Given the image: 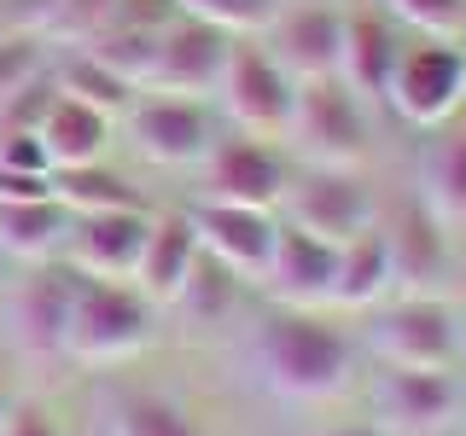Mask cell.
<instances>
[{"label": "cell", "mask_w": 466, "mask_h": 436, "mask_svg": "<svg viewBox=\"0 0 466 436\" xmlns=\"http://www.w3.org/2000/svg\"><path fill=\"white\" fill-rule=\"evenodd\" d=\"M257 378L286 401H332L344 396L356 349L339 326H327L315 309H280L257 326L251 338Z\"/></svg>", "instance_id": "6da1fadb"}, {"label": "cell", "mask_w": 466, "mask_h": 436, "mask_svg": "<svg viewBox=\"0 0 466 436\" xmlns=\"http://www.w3.org/2000/svg\"><path fill=\"white\" fill-rule=\"evenodd\" d=\"M152 343V302L135 285L116 280H76V302H70V332L65 355L82 367H116V361L140 355Z\"/></svg>", "instance_id": "7a4b0ae2"}, {"label": "cell", "mask_w": 466, "mask_h": 436, "mask_svg": "<svg viewBox=\"0 0 466 436\" xmlns=\"http://www.w3.org/2000/svg\"><path fill=\"white\" fill-rule=\"evenodd\" d=\"M286 140L298 145L315 169H350V174L368 164V152H373L368 111H361V99L350 94L339 76L332 82H298Z\"/></svg>", "instance_id": "3957f363"}, {"label": "cell", "mask_w": 466, "mask_h": 436, "mask_svg": "<svg viewBox=\"0 0 466 436\" xmlns=\"http://www.w3.org/2000/svg\"><path fill=\"white\" fill-rule=\"evenodd\" d=\"M286 227L309 233L320 244H344L361 239L368 227H379L373 215V193L356 181L350 169H309L303 181H286Z\"/></svg>", "instance_id": "277c9868"}, {"label": "cell", "mask_w": 466, "mask_h": 436, "mask_svg": "<svg viewBox=\"0 0 466 436\" xmlns=\"http://www.w3.org/2000/svg\"><path fill=\"white\" fill-rule=\"evenodd\" d=\"M390 105H397L414 128H437L461 111L466 99V53L455 41H431L420 35V47L397 53V70H390Z\"/></svg>", "instance_id": "5b68a950"}, {"label": "cell", "mask_w": 466, "mask_h": 436, "mask_svg": "<svg viewBox=\"0 0 466 436\" xmlns=\"http://www.w3.org/2000/svg\"><path fill=\"white\" fill-rule=\"evenodd\" d=\"M373 349L385 367H420V372H449L455 361V314L443 297H402L373 320Z\"/></svg>", "instance_id": "8992f818"}, {"label": "cell", "mask_w": 466, "mask_h": 436, "mask_svg": "<svg viewBox=\"0 0 466 436\" xmlns=\"http://www.w3.org/2000/svg\"><path fill=\"white\" fill-rule=\"evenodd\" d=\"M216 94H222V111L251 140H274V134H286V123H291V94H298V82H291L262 47H233Z\"/></svg>", "instance_id": "52a82bcc"}, {"label": "cell", "mask_w": 466, "mask_h": 436, "mask_svg": "<svg viewBox=\"0 0 466 436\" xmlns=\"http://www.w3.org/2000/svg\"><path fill=\"white\" fill-rule=\"evenodd\" d=\"M128 140L146 164L157 169H193L210 157V111L198 99H175V94H152L128 105Z\"/></svg>", "instance_id": "ba28073f"}, {"label": "cell", "mask_w": 466, "mask_h": 436, "mask_svg": "<svg viewBox=\"0 0 466 436\" xmlns=\"http://www.w3.org/2000/svg\"><path fill=\"white\" fill-rule=\"evenodd\" d=\"M379 239H385V256H390V285H397L402 297H437V285L455 268V251H449V233L426 203L408 198L402 210L379 227Z\"/></svg>", "instance_id": "9c48e42d"}, {"label": "cell", "mask_w": 466, "mask_h": 436, "mask_svg": "<svg viewBox=\"0 0 466 436\" xmlns=\"http://www.w3.org/2000/svg\"><path fill=\"white\" fill-rule=\"evenodd\" d=\"M76 280L82 273L70 262H35L29 280L12 297V338L24 355L53 361L65 355V332H70V302H76Z\"/></svg>", "instance_id": "30bf717a"}, {"label": "cell", "mask_w": 466, "mask_h": 436, "mask_svg": "<svg viewBox=\"0 0 466 436\" xmlns=\"http://www.w3.org/2000/svg\"><path fill=\"white\" fill-rule=\"evenodd\" d=\"M461 396L466 390L449 372H420V367H390L379 378L373 401L385 419V436H437L461 419Z\"/></svg>", "instance_id": "8fae6325"}, {"label": "cell", "mask_w": 466, "mask_h": 436, "mask_svg": "<svg viewBox=\"0 0 466 436\" xmlns=\"http://www.w3.org/2000/svg\"><path fill=\"white\" fill-rule=\"evenodd\" d=\"M228 53H233V35L198 24V18H181V24H164V41H157V64H152V94H175V99H198V94H216L222 87V70H228Z\"/></svg>", "instance_id": "7c38bea8"}, {"label": "cell", "mask_w": 466, "mask_h": 436, "mask_svg": "<svg viewBox=\"0 0 466 436\" xmlns=\"http://www.w3.org/2000/svg\"><path fill=\"white\" fill-rule=\"evenodd\" d=\"M286 198V164L262 140H216L204 157V203L274 210Z\"/></svg>", "instance_id": "4fadbf2b"}, {"label": "cell", "mask_w": 466, "mask_h": 436, "mask_svg": "<svg viewBox=\"0 0 466 436\" xmlns=\"http://www.w3.org/2000/svg\"><path fill=\"white\" fill-rule=\"evenodd\" d=\"M146 233H152V215L146 210H106V215H76L65 239L70 268L87 273V280H135Z\"/></svg>", "instance_id": "5bb4252c"}, {"label": "cell", "mask_w": 466, "mask_h": 436, "mask_svg": "<svg viewBox=\"0 0 466 436\" xmlns=\"http://www.w3.org/2000/svg\"><path fill=\"white\" fill-rule=\"evenodd\" d=\"M262 285L280 297V309H327L339 297V244H320L298 227L274 233Z\"/></svg>", "instance_id": "9a60e30c"}, {"label": "cell", "mask_w": 466, "mask_h": 436, "mask_svg": "<svg viewBox=\"0 0 466 436\" xmlns=\"http://www.w3.org/2000/svg\"><path fill=\"white\" fill-rule=\"evenodd\" d=\"M193 233H198V251L216 256L233 280H262L274 251V222L268 210H239V203H198L193 210Z\"/></svg>", "instance_id": "2e32d148"}, {"label": "cell", "mask_w": 466, "mask_h": 436, "mask_svg": "<svg viewBox=\"0 0 466 436\" xmlns=\"http://www.w3.org/2000/svg\"><path fill=\"white\" fill-rule=\"evenodd\" d=\"M344 53V12L332 6H298L274 24V64L291 82H332Z\"/></svg>", "instance_id": "e0dca14e"}, {"label": "cell", "mask_w": 466, "mask_h": 436, "mask_svg": "<svg viewBox=\"0 0 466 436\" xmlns=\"http://www.w3.org/2000/svg\"><path fill=\"white\" fill-rule=\"evenodd\" d=\"M198 256L204 251H198L193 215H164V222H152L146 251H140V268H135V291L152 302V309H157V302H175Z\"/></svg>", "instance_id": "ac0fdd59"}, {"label": "cell", "mask_w": 466, "mask_h": 436, "mask_svg": "<svg viewBox=\"0 0 466 436\" xmlns=\"http://www.w3.org/2000/svg\"><path fill=\"white\" fill-rule=\"evenodd\" d=\"M397 35L373 12H344V53H339V82L356 99H385L390 70H397Z\"/></svg>", "instance_id": "d6986e66"}, {"label": "cell", "mask_w": 466, "mask_h": 436, "mask_svg": "<svg viewBox=\"0 0 466 436\" xmlns=\"http://www.w3.org/2000/svg\"><path fill=\"white\" fill-rule=\"evenodd\" d=\"M35 134H41V145H47L53 169H82V164H99V157H106L111 116L94 111V105H82V99H65V94H58L53 111L41 116Z\"/></svg>", "instance_id": "ffe728a7"}, {"label": "cell", "mask_w": 466, "mask_h": 436, "mask_svg": "<svg viewBox=\"0 0 466 436\" xmlns=\"http://www.w3.org/2000/svg\"><path fill=\"white\" fill-rule=\"evenodd\" d=\"M70 222L76 215L65 210L58 198H41V203H0V256L12 262H53L70 239Z\"/></svg>", "instance_id": "44dd1931"}, {"label": "cell", "mask_w": 466, "mask_h": 436, "mask_svg": "<svg viewBox=\"0 0 466 436\" xmlns=\"http://www.w3.org/2000/svg\"><path fill=\"white\" fill-rule=\"evenodd\" d=\"M157 41H164V24H135V18H116L106 24L94 41H82V53L94 64H106L116 82L128 87H146L152 82V64H157Z\"/></svg>", "instance_id": "7402d4cb"}, {"label": "cell", "mask_w": 466, "mask_h": 436, "mask_svg": "<svg viewBox=\"0 0 466 436\" xmlns=\"http://www.w3.org/2000/svg\"><path fill=\"white\" fill-rule=\"evenodd\" d=\"M390 256H385V239L379 227H368L361 239H350L339 251V309H379L390 297Z\"/></svg>", "instance_id": "603a6c76"}, {"label": "cell", "mask_w": 466, "mask_h": 436, "mask_svg": "<svg viewBox=\"0 0 466 436\" xmlns=\"http://www.w3.org/2000/svg\"><path fill=\"white\" fill-rule=\"evenodd\" d=\"M53 198L70 215H106V210H146L140 193L106 164H82V169H53Z\"/></svg>", "instance_id": "cb8c5ba5"}, {"label": "cell", "mask_w": 466, "mask_h": 436, "mask_svg": "<svg viewBox=\"0 0 466 436\" xmlns=\"http://www.w3.org/2000/svg\"><path fill=\"white\" fill-rule=\"evenodd\" d=\"M233 302H239V280H233L216 256H198L193 273H187V285H181V297H175L169 309H181L193 326H216V320L233 314Z\"/></svg>", "instance_id": "d4e9b609"}, {"label": "cell", "mask_w": 466, "mask_h": 436, "mask_svg": "<svg viewBox=\"0 0 466 436\" xmlns=\"http://www.w3.org/2000/svg\"><path fill=\"white\" fill-rule=\"evenodd\" d=\"M426 210L437 222H466V134H449L426 157Z\"/></svg>", "instance_id": "484cf974"}, {"label": "cell", "mask_w": 466, "mask_h": 436, "mask_svg": "<svg viewBox=\"0 0 466 436\" xmlns=\"http://www.w3.org/2000/svg\"><path fill=\"white\" fill-rule=\"evenodd\" d=\"M111 436H204V431L187 419L181 401L135 390V396H123L111 407Z\"/></svg>", "instance_id": "4316f807"}, {"label": "cell", "mask_w": 466, "mask_h": 436, "mask_svg": "<svg viewBox=\"0 0 466 436\" xmlns=\"http://www.w3.org/2000/svg\"><path fill=\"white\" fill-rule=\"evenodd\" d=\"M53 82H58V94L65 99H82V105H94V111H128L135 105V87L128 82H116L106 64H94L87 53H76V58H65V64L53 70Z\"/></svg>", "instance_id": "83f0119b"}, {"label": "cell", "mask_w": 466, "mask_h": 436, "mask_svg": "<svg viewBox=\"0 0 466 436\" xmlns=\"http://www.w3.org/2000/svg\"><path fill=\"white\" fill-rule=\"evenodd\" d=\"M175 6H181V18H198L222 35H251V29L274 24L280 0H175Z\"/></svg>", "instance_id": "f1b7e54d"}, {"label": "cell", "mask_w": 466, "mask_h": 436, "mask_svg": "<svg viewBox=\"0 0 466 436\" xmlns=\"http://www.w3.org/2000/svg\"><path fill=\"white\" fill-rule=\"evenodd\" d=\"M116 12H123V0H58V12L47 18L41 29V41H94L106 24H116Z\"/></svg>", "instance_id": "f546056e"}, {"label": "cell", "mask_w": 466, "mask_h": 436, "mask_svg": "<svg viewBox=\"0 0 466 436\" xmlns=\"http://www.w3.org/2000/svg\"><path fill=\"white\" fill-rule=\"evenodd\" d=\"M385 6L390 18H402L408 29H420L431 41H455L466 24V0H385Z\"/></svg>", "instance_id": "4dcf8cb0"}, {"label": "cell", "mask_w": 466, "mask_h": 436, "mask_svg": "<svg viewBox=\"0 0 466 436\" xmlns=\"http://www.w3.org/2000/svg\"><path fill=\"white\" fill-rule=\"evenodd\" d=\"M53 99H58V82H53V76L24 82L18 94H6V99H0V134H35V128H41V116L53 111Z\"/></svg>", "instance_id": "1f68e13d"}, {"label": "cell", "mask_w": 466, "mask_h": 436, "mask_svg": "<svg viewBox=\"0 0 466 436\" xmlns=\"http://www.w3.org/2000/svg\"><path fill=\"white\" fill-rule=\"evenodd\" d=\"M35 76H47V41L41 35H0V99L18 94Z\"/></svg>", "instance_id": "d6a6232c"}, {"label": "cell", "mask_w": 466, "mask_h": 436, "mask_svg": "<svg viewBox=\"0 0 466 436\" xmlns=\"http://www.w3.org/2000/svg\"><path fill=\"white\" fill-rule=\"evenodd\" d=\"M0 169H24V174H53V157L41 134H0Z\"/></svg>", "instance_id": "836d02e7"}, {"label": "cell", "mask_w": 466, "mask_h": 436, "mask_svg": "<svg viewBox=\"0 0 466 436\" xmlns=\"http://www.w3.org/2000/svg\"><path fill=\"white\" fill-rule=\"evenodd\" d=\"M53 12H58V0H0V29L6 35H41Z\"/></svg>", "instance_id": "e575fe53"}, {"label": "cell", "mask_w": 466, "mask_h": 436, "mask_svg": "<svg viewBox=\"0 0 466 436\" xmlns=\"http://www.w3.org/2000/svg\"><path fill=\"white\" fill-rule=\"evenodd\" d=\"M0 436H58V419H53L41 401H12V407H6V425H0Z\"/></svg>", "instance_id": "d590c367"}, {"label": "cell", "mask_w": 466, "mask_h": 436, "mask_svg": "<svg viewBox=\"0 0 466 436\" xmlns=\"http://www.w3.org/2000/svg\"><path fill=\"white\" fill-rule=\"evenodd\" d=\"M41 198H53V174L0 169V203H41Z\"/></svg>", "instance_id": "8d00e7d4"}, {"label": "cell", "mask_w": 466, "mask_h": 436, "mask_svg": "<svg viewBox=\"0 0 466 436\" xmlns=\"http://www.w3.org/2000/svg\"><path fill=\"white\" fill-rule=\"evenodd\" d=\"M315 436H385L379 425H339V431H315Z\"/></svg>", "instance_id": "74e56055"}, {"label": "cell", "mask_w": 466, "mask_h": 436, "mask_svg": "<svg viewBox=\"0 0 466 436\" xmlns=\"http://www.w3.org/2000/svg\"><path fill=\"white\" fill-rule=\"evenodd\" d=\"M455 361H466V320H455Z\"/></svg>", "instance_id": "f35d334b"}, {"label": "cell", "mask_w": 466, "mask_h": 436, "mask_svg": "<svg viewBox=\"0 0 466 436\" xmlns=\"http://www.w3.org/2000/svg\"><path fill=\"white\" fill-rule=\"evenodd\" d=\"M6 407H12V401H6V390H0V425H6Z\"/></svg>", "instance_id": "ab89813d"}, {"label": "cell", "mask_w": 466, "mask_h": 436, "mask_svg": "<svg viewBox=\"0 0 466 436\" xmlns=\"http://www.w3.org/2000/svg\"><path fill=\"white\" fill-rule=\"evenodd\" d=\"M461 413H466V396H461Z\"/></svg>", "instance_id": "60d3db41"}, {"label": "cell", "mask_w": 466, "mask_h": 436, "mask_svg": "<svg viewBox=\"0 0 466 436\" xmlns=\"http://www.w3.org/2000/svg\"><path fill=\"white\" fill-rule=\"evenodd\" d=\"M0 262H6V256H0Z\"/></svg>", "instance_id": "b9f144b4"}]
</instances>
